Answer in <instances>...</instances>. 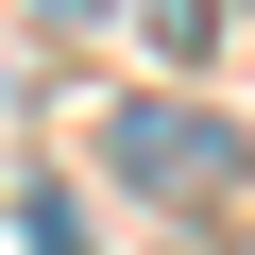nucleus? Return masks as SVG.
I'll use <instances>...</instances> for the list:
<instances>
[{
    "label": "nucleus",
    "mask_w": 255,
    "mask_h": 255,
    "mask_svg": "<svg viewBox=\"0 0 255 255\" xmlns=\"http://www.w3.org/2000/svg\"><path fill=\"white\" fill-rule=\"evenodd\" d=\"M136 17H153V51H204V17H221V0H136Z\"/></svg>",
    "instance_id": "obj_2"
},
{
    "label": "nucleus",
    "mask_w": 255,
    "mask_h": 255,
    "mask_svg": "<svg viewBox=\"0 0 255 255\" xmlns=\"http://www.w3.org/2000/svg\"><path fill=\"white\" fill-rule=\"evenodd\" d=\"M102 170L136 187V204H238V170H255V153L221 136L204 102H153V85H136V102L102 119Z\"/></svg>",
    "instance_id": "obj_1"
}]
</instances>
